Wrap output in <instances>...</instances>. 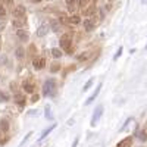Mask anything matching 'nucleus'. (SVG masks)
<instances>
[{
	"label": "nucleus",
	"mask_w": 147,
	"mask_h": 147,
	"mask_svg": "<svg viewBox=\"0 0 147 147\" xmlns=\"http://www.w3.org/2000/svg\"><path fill=\"white\" fill-rule=\"evenodd\" d=\"M56 93V84L53 80H47L43 85V96L44 97H53Z\"/></svg>",
	"instance_id": "obj_1"
},
{
	"label": "nucleus",
	"mask_w": 147,
	"mask_h": 147,
	"mask_svg": "<svg viewBox=\"0 0 147 147\" xmlns=\"http://www.w3.org/2000/svg\"><path fill=\"white\" fill-rule=\"evenodd\" d=\"M59 44H60V47H62L63 50L71 52V49H72V46H71V35H69V34L62 35V38L59 40Z\"/></svg>",
	"instance_id": "obj_2"
},
{
	"label": "nucleus",
	"mask_w": 147,
	"mask_h": 147,
	"mask_svg": "<svg viewBox=\"0 0 147 147\" xmlns=\"http://www.w3.org/2000/svg\"><path fill=\"white\" fill-rule=\"evenodd\" d=\"M102 115H103V106L100 105V106H97L96 110H94V115H93V118H91V127H96L97 119H99Z\"/></svg>",
	"instance_id": "obj_3"
},
{
	"label": "nucleus",
	"mask_w": 147,
	"mask_h": 147,
	"mask_svg": "<svg viewBox=\"0 0 147 147\" xmlns=\"http://www.w3.org/2000/svg\"><path fill=\"white\" fill-rule=\"evenodd\" d=\"M49 30H50L49 24H41V25L38 27V30H37V35H38V37H44L49 32Z\"/></svg>",
	"instance_id": "obj_4"
},
{
	"label": "nucleus",
	"mask_w": 147,
	"mask_h": 147,
	"mask_svg": "<svg viewBox=\"0 0 147 147\" xmlns=\"http://www.w3.org/2000/svg\"><path fill=\"white\" fill-rule=\"evenodd\" d=\"M32 65H34L35 69H43V68L46 66V60H44L43 57H37V59H34Z\"/></svg>",
	"instance_id": "obj_5"
},
{
	"label": "nucleus",
	"mask_w": 147,
	"mask_h": 147,
	"mask_svg": "<svg viewBox=\"0 0 147 147\" xmlns=\"http://www.w3.org/2000/svg\"><path fill=\"white\" fill-rule=\"evenodd\" d=\"M13 15H15V18H24V16H25V7H24V6H18V7H15Z\"/></svg>",
	"instance_id": "obj_6"
},
{
	"label": "nucleus",
	"mask_w": 147,
	"mask_h": 147,
	"mask_svg": "<svg viewBox=\"0 0 147 147\" xmlns=\"http://www.w3.org/2000/svg\"><path fill=\"white\" fill-rule=\"evenodd\" d=\"M94 25H96L94 19H85V21H84V28H85V31H91V30L94 28Z\"/></svg>",
	"instance_id": "obj_7"
},
{
	"label": "nucleus",
	"mask_w": 147,
	"mask_h": 147,
	"mask_svg": "<svg viewBox=\"0 0 147 147\" xmlns=\"http://www.w3.org/2000/svg\"><path fill=\"white\" fill-rule=\"evenodd\" d=\"M16 35H18L19 40L25 41V40H28V35H30V34H28L25 30H18V31H16Z\"/></svg>",
	"instance_id": "obj_8"
},
{
	"label": "nucleus",
	"mask_w": 147,
	"mask_h": 147,
	"mask_svg": "<svg viewBox=\"0 0 147 147\" xmlns=\"http://www.w3.org/2000/svg\"><path fill=\"white\" fill-rule=\"evenodd\" d=\"M55 127H56V124H53L52 127H49L47 129H44V132H43V134H41V136H40V138H38V141H41L43 138H46V137L49 136V134H50V132L53 131V128H55Z\"/></svg>",
	"instance_id": "obj_9"
},
{
	"label": "nucleus",
	"mask_w": 147,
	"mask_h": 147,
	"mask_svg": "<svg viewBox=\"0 0 147 147\" xmlns=\"http://www.w3.org/2000/svg\"><path fill=\"white\" fill-rule=\"evenodd\" d=\"M100 88H102V85H99V87H97V88H96V91L93 93V96L90 97V99H88L87 102H85V105H90L91 102H94V100H96V97H97V94H99V93H100Z\"/></svg>",
	"instance_id": "obj_10"
},
{
	"label": "nucleus",
	"mask_w": 147,
	"mask_h": 147,
	"mask_svg": "<svg viewBox=\"0 0 147 147\" xmlns=\"http://www.w3.org/2000/svg\"><path fill=\"white\" fill-rule=\"evenodd\" d=\"M0 129H2L3 132H7V129H9V122H7V119H2V121H0Z\"/></svg>",
	"instance_id": "obj_11"
},
{
	"label": "nucleus",
	"mask_w": 147,
	"mask_h": 147,
	"mask_svg": "<svg viewBox=\"0 0 147 147\" xmlns=\"http://www.w3.org/2000/svg\"><path fill=\"white\" fill-rule=\"evenodd\" d=\"M131 141H132V138L128 137V138H125V140H122V141L118 144V147H129V146H131Z\"/></svg>",
	"instance_id": "obj_12"
},
{
	"label": "nucleus",
	"mask_w": 147,
	"mask_h": 147,
	"mask_svg": "<svg viewBox=\"0 0 147 147\" xmlns=\"http://www.w3.org/2000/svg\"><path fill=\"white\" fill-rule=\"evenodd\" d=\"M44 115H46L47 119H52V107H50V105L44 106Z\"/></svg>",
	"instance_id": "obj_13"
},
{
	"label": "nucleus",
	"mask_w": 147,
	"mask_h": 147,
	"mask_svg": "<svg viewBox=\"0 0 147 147\" xmlns=\"http://www.w3.org/2000/svg\"><path fill=\"white\" fill-rule=\"evenodd\" d=\"M69 22L74 24V25H78V24L81 22V18H80L78 15H72V16L69 18Z\"/></svg>",
	"instance_id": "obj_14"
},
{
	"label": "nucleus",
	"mask_w": 147,
	"mask_h": 147,
	"mask_svg": "<svg viewBox=\"0 0 147 147\" xmlns=\"http://www.w3.org/2000/svg\"><path fill=\"white\" fill-rule=\"evenodd\" d=\"M88 57H90V53H88V52H82L81 55H78L77 59L80 60V62H84V60H87Z\"/></svg>",
	"instance_id": "obj_15"
},
{
	"label": "nucleus",
	"mask_w": 147,
	"mask_h": 147,
	"mask_svg": "<svg viewBox=\"0 0 147 147\" xmlns=\"http://www.w3.org/2000/svg\"><path fill=\"white\" fill-rule=\"evenodd\" d=\"M62 52L59 50V49H52V56L53 57H56V59H59V57H62Z\"/></svg>",
	"instance_id": "obj_16"
},
{
	"label": "nucleus",
	"mask_w": 147,
	"mask_h": 147,
	"mask_svg": "<svg viewBox=\"0 0 147 147\" xmlns=\"http://www.w3.org/2000/svg\"><path fill=\"white\" fill-rule=\"evenodd\" d=\"M15 55H16L18 59L22 60V59H24V49H22V47H18V49H16V52H15Z\"/></svg>",
	"instance_id": "obj_17"
},
{
	"label": "nucleus",
	"mask_w": 147,
	"mask_h": 147,
	"mask_svg": "<svg viewBox=\"0 0 147 147\" xmlns=\"http://www.w3.org/2000/svg\"><path fill=\"white\" fill-rule=\"evenodd\" d=\"M24 88H25V91H27V93H31V91L34 90L32 84H30V82H25V84H24Z\"/></svg>",
	"instance_id": "obj_18"
},
{
	"label": "nucleus",
	"mask_w": 147,
	"mask_h": 147,
	"mask_svg": "<svg viewBox=\"0 0 147 147\" xmlns=\"http://www.w3.org/2000/svg\"><path fill=\"white\" fill-rule=\"evenodd\" d=\"M9 100V96L5 91H0V102H7Z\"/></svg>",
	"instance_id": "obj_19"
},
{
	"label": "nucleus",
	"mask_w": 147,
	"mask_h": 147,
	"mask_svg": "<svg viewBox=\"0 0 147 147\" xmlns=\"http://www.w3.org/2000/svg\"><path fill=\"white\" fill-rule=\"evenodd\" d=\"M93 82H94V78H90L87 82H85V85H84V88H82V90H84V91H85V90H88V88L91 87V84H93Z\"/></svg>",
	"instance_id": "obj_20"
},
{
	"label": "nucleus",
	"mask_w": 147,
	"mask_h": 147,
	"mask_svg": "<svg viewBox=\"0 0 147 147\" xmlns=\"http://www.w3.org/2000/svg\"><path fill=\"white\" fill-rule=\"evenodd\" d=\"M50 24H52L50 27H52V30H53V31H57V30L60 28V25H59V22H57V21H53V22H50Z\"/></svg>",
	"instance_id": "obj_21"
},
{
	"label": "nucleus",
	"mask_w": 147,
	"mask_h": 147,
	"mask_svg": "<svg viewBox=\"0 0 147 147\" xmlns=\"http://www.w3.org/2000/svg\"><path fill=\"white\" fill-rule=\"evenodd\" d=\"M5 15H6V9L2 3H0V16H5Z\"/></svg>",
	"instance_id": "obj_22"
},
{
	"label": "nucleus",
	"mask_w": 147,
	"mask_h": 147,
	"mask_svg": "<svg viewBox=\"0 0 147 147\" xmlns=\"http://www.w3.org/2000/svg\"><path fill=\"white\" fill-rule=\"evenodd\" d=\"M32 136V132H30V134H27V136H25V138H24L22 140V143H21V146H24V144H25L27 143V140H30V137Z\"/></svg>",
	"instance_id": "obj_23"
},
{
	"label": "nucleus",
	"mask_w": 147,
	"mask_h": 147,
	"mask_svg": "<svg viewBox=\"0 0 147 147\" xmlns=\"http://www.w3.org/2000/svg\"><path fill=\"white\" fill-rule=\"evenodd\" d=\"M13 25H15L16 28L19 27V30H21V27H22V22H21V21H16V19H15V21H13Z\"/></svg>",
	"instance_id": "obj_24"
},
{
	"label": "nucleus",
	"mask_w": 147,
	"mask_h": 147,
	"mask_svg": "<svg viewBox=\"0 0 147 147\" xmlns=\"http://www.w3.org/2000/svg\"><path fill=\"white\" fill-rule=\"evenodd\" d=\"M88 2H90V0H80V5H81V6H85Z\"/></svg>",
	"instance_id": "obj_25"
},
{
	"label": "nucleus",
	"mask_w": 147,
	"mask_h": 147,
	"mask_svg": "<svg viewBox=\"0 0 147 147\" xmlns=\"http://www.w3.org/2000/svg\"><path fill=\"white\" fill-rule=\"evenodd\" d=\"M59 71V65H53L52 66V72H57Z\"/></svg>",
	"instance_id": "obj_26"
},
{
	"label": "nucleus",
	"mask_w": 147,
	"mask_h": 147,
	"mask_svg": "<svg viewBox=\"0 0 147 147\" xmlns=\"http://www.w3.org/2000/svg\"><path fill=\"white\" fill-rule=\"evenodd\" d=\"M66 3H68L69 6H72L74 3H77V0H66Z\"/></svg>",
	"instance_id": "obj_27"
},
{
	"label": "nucleus",
	"mask_w": 147,
	"mask_h": 147,
	"mask_svg": "<svg viewBox=\"0 0 147 147\" xmlns=\"http://www.w3.org/2000/svg\"><path fill=\"white\" fill-rule=\"evenodd\" d=\"M3 27H5V22L0 19V30H3Z\"/></svg>",
	"instance_id": "obj_28"
},
{
	"label": "nucleus",
	"mask_w": 147,
	"mask_h": 147,
	"mask_svg": "<svg viewBox=\"0 0 147 147\" xmlns=\"http://www.w3.org/2000/svg\"><path fill=\"white\" fill-rule=\"evenodd\" d=\"M77 144H78V138H75V140H74V144H72V147H77Z\"/></svg>",
	"instance_id": "obj_29"
},
{
	"label": "nucleus",
	"mask_w": 147,
	"mask_h": 147,
	"mask_svg": "<svg viewBox=\"0 0 147 147\" xmlns=\"http://www.w3.org/2000/svg\"><path fill=\"white\" fill-rule=\"evenodd\" d=\"M32 2H34V3H40V2H41V0H32Z\"/></svg>",
	"instance_id": "obj_30"
},
{
	"label": "nucleus",
	"mask_w": 147,
	"mask_h": 147,
	"mask_svg": "<svg viewBox=\"0 0 147 147\" xmlns=\"http://www.w3.org/2000/svg\"><path fill=\"white\" fill-rule=\"evenodd\" d=\"M6 3H7V5H10V3H12V0H6Z\"/></svg>",
	"instance_id": "obj_31"
},
{
	"label": "nucleus",
	"mask_w": 147,
	"mask_h": 147,
	"mask_svg": "<svg viewBox=\"0 0 147 147\" xmlns=\"http://www.w3.org/2000/svg\"><path fill=\"white\" fill-rule=\"evenodd\" d=\"M109 2H112V0H109Z\"/></svg>",
	"instance_id": "obj_32"
}]
</instances>
